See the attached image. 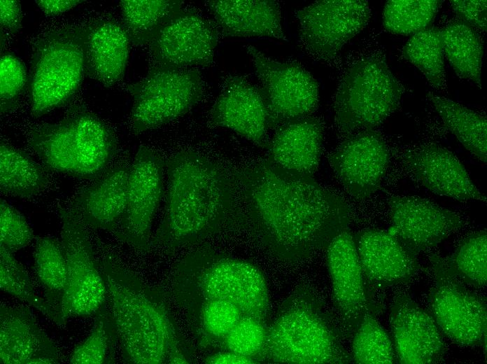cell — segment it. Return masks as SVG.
<instances>
[{"instance_id": "8d00e7d4", "label": "cell", "mask_w": 487, "mask_h": 364, "mask_svg": "<svg viewBox=\"0 0 487 364\" xmlns=\"http://www.w3.org/2000/svg\"><path fill=\"white\" fill-rule=\"evenodd\" d=\"M372 311L365 314L353 333L352 360L365 364L394 363L393 342Z\"/></svg>"}, {"instance_id": "e575fe53", "label": "cell", "mask_w": 487, "mask_h": 364, "mask_svg": "<svg viewBox=\"0 0 487 364\" xmlns=\"http://www.w3.org/2000/svg\"><path fill=\"white\" fill-rule=\"evenodd\" d=\"M118 336L106 302L95 314L92 329L69 356L73 364H105L114 360Z\"/></svg>"}, {"instance_id": "cb8c5ba5", "label": "cell", "mask_w": 487, "mask_h": 364, "mask_svg": "<svg viewBox=\"0 0 487 364\" xmlns=\"http://www.w3.org/2000/svg\"><path fill=\"white\" fill-rule=\"evenodd\" d=\"M129 172L126 166L105 171L76 195L71 211L83 224L114 233L125 211Z\"/></svg>"}, {"instance_id": "60d3db41", "label": "cell", "mask_w": 487, "mask_h": 364, "mask_svg": "<svg viewBox=\"0 0 487 364\" xmlns=\"http://www.w3.org/2000/svg\"><path fill=\"white\" fill-rule=\"evenodd\" d=\"M266 336L267 330L262 321L243 316L224 339L229 351L253 358L261 354Z\"/></svg>"}, {"instance_id": "83f0119b", "label": "cell", "mask_w": 487, "mask_h": 364, "mask_svg": "<svg viewBox=\"0 0 487 364\" xmlns=\"http://www.w3.org/2000/svg\"><path fill=\"white\" fill-rule=\"evenodd\" d=\"M34 270L43 289L44 300L57 317V325H64L62 304L68 284V272L61 241L51 237L37 239L34 249Z\"/></svg>"}, {"instance_id": "f35d334b", "label": "cell", "mask_w": 487, "mask_h": 364, "mask_svg": "<svg viewBox=\"0 0 487 364\" xmlns=\"http://www.w3.org/2000/svg\"><path fill=\"white\" fill-rule=\"evenodd\" d=\"M199 322L207 337L224 338L243 316L232 302L221 299L202 300Z\"/></svg>"}, {"instance_id": "7a4b0ae2", "label": "cell", "mask_w": 487, "mask_h": 364, "mask_svg": "<svg viewBox=\"0 0 487 364\" xmlns=\"http://www.w3.org/2000/svg\"><path fill=\"white\" fill-rule=\"evenodd\" d=\"M165 167V211L150 246L176 248L231 228L235 194L229 170L194 151L175 154Z\"/></svg>"}, {"instance_id": "277c9868", "label": "cell", "mask_w": 487, "mask_h": 364, "mask_svg": "<svg viewBox=\"0 0 487 364\" xmlns=\"http://www.w3.org/2000/svg\"><path fill=\"white\" fill-rule=\"evenodd\" d=\"M261 354L276 363H348L352 356L322 302L306 286L283 302L267 330Z\"/></svg>"}, {"instance_id": "484cf974", "label": "cell", "mask_w": 487, "mask_h": 364, "mask_svg": "<svg viewBox=\"0 0 487 364\" xmlns=\"http://www.w3.org/2000/svg\"><path fill=\"white\" fill-rule=\"evenodd\" d=\"M266 146L267 160L283 168L312 175L317 169L323 143V125L313 117L287 122Z\"/></svg>"}, {"instance_id": "7402d4cb", "label": "cell", "mask_w": 487, "mask_h": 364, "mask_svg": "<svg viewBox=\"0 0 487 364\" xmlns=\"http://www.w3.org/2000/svg\"><path fill=\"white\" fill-rule=\"evenodd\" d=\"M0 360L3 364L59 363L57 346L27 307L0 306Z\"/></svg>"}, {"instance_id": "44dd1931", "label": "cell", "mask_w": 487, "mask_h": 364, "mask_svg": "<svg viewBox=\"0 0 487 364\" xmlns=\"http://www.w3.org/2000/svg\"><path fill=\"white\" fill-rule=\"evenodd\" d=\"M365 281L389 287L411 281L418 263L388 230L369 229L353 237Z\"/></svg>"}, {"instance_id": "7c38bea8", "label": "cell", "mask_w": 487, "mask_h": 364, "mask_svg": "<svg viewBox=\"0 0 487 364\" xmlns=\"http://www.w3.org/2000/svg\"><path fill=\"white\" fill-rule=\"evenodd\" d=\"M59 214L68 272L62 304L65 323L71 318L95 314L106 301V289L84 224L71 210L62 209Z\"/></svg>"}, {"instance_id": "4dcf8cb0", "label": "cell", "mask_w": 487, "mask_h": 364, "mask_svg": "<svg viewBox=\"0 0 487 364\" xmlns=\"http://www.w3.org/2000/svg\"><path fill=\"white\" fill-rule=\"evenodd\" d=\"M442 31L444 55L456 74L481 88L484 46L477 30L458 20Z\"/></svg>"}, {"instance_id": "9a60e30c", "label": "cell", "mask_w": 487, "mask_h": 364, "mask_svg": "<svg viewBox=\"0 0 487 364\" xmlns=\"http://www.w3.org/2000/svg\"><path fill=\"white\" fill-rule=\"evenodd\" d=\"M218 41L216 28L193 10L181 8L147 44L157 65L186 68L210 66Z\"/></svg>"}, {"instance_id": "52a82bcc", "label": "cell", "mask_w": 487, "mask_h": 364, "mask_svg": "<svg viewBox=\"0 0 487 364\" xmlns=\"http://www.w3.org/2000/svg\"><path fill=\"white\" fill-rule=\"evenodd\" d=\"M178 285L199 300L221 299L234 304L243 316L264 323L269 292L262 272L252 263L211 249L192 252L181 261Z\"/></svg>"}, {"instance_id": "9c48e42d", "label": "cell", "mask_w": 487, "mask_h": 364, "mask_svg": "<svg viewBox=\"0 0 487 364\" xmlns=\"http://www.w3.org/2000/svg\"><path fill=\"white\" fill-rule=\"evenodd\" d=\"M127 90L133 97L132 129L141 133L186 114L200 101L203 83L193 69L156 64Z\"/></svg>"}, {"instance_id": "4316f807", "label": "cell", "mask_w": 487, "mask_h": 364, "mask_svg": "<svg viewBox=\"0 0 487 364\" xmlns=\"http://www.w3.org/2000/svg\"><path fill=\"white\" fill-rule=\"evenodd\" d=\"M130 42L123 25L113 20H100L88 26L85 74L106 86L121 80Z\"/></svg>"}, {"instance_id": "603a6c76", "label": "cell", "mask_w": 487, "mask_h": 364, "mask_svg": "<svg viewBox=\"0 0 487 364\" xmlns=\"http://www.w3.org/2000/svg\"><path fill=\"white\" fill-rule=\"evenodd\" d=\"M406 161L418 183L430 192L458 201L486 202L464 165L446 148L425 145L410 153Z\"/></svg>"}, {"instance_id": "74e56055", "label": "cell", "mask_w": 487, "mask_h": 364, "mask_svg": "<svg viewBox=\"0 0 487 364\" xmlns=\"http://www.w3.org/2000/svg\"><path fill=\"white\" fill-rule=\"evenodd\" d=\"M1 289L34 307L57 324V317L45 302L36 293L28 273L13 253L0 246Z\"/></svg>"}, {"instance_id": "ab89813d", "label": "cell", "mask_w": 487, "mask_h": 364, "mask_svg": "<svg viewBox=\"0 0 487 364\" xmlns=\"http://www.w3.org/2000/svg\"><path fill=\"white\" fill-rule=\"evenodd\" d=\"M27 82V70L22 61L11 53L3 54L0 59L1 115L17 106Z\"/></svg>"}, {"instance_id": "5b68a950", "label": "cell", "mask_w": 487, "mask_h": 364, "mask_svg": "<svg viewBox=\"0 0 487 364\" xmlns=\"http://www.w3.org/2000/svg\"><path fill=\"white\" fill-rule=\"evenodd\" d=\"M29 143L46 168L82 179L101 176L116 151L108 127L81 107L32 130Z\"/></svg>"}, {"instance_id": "6da1fadb", "label": "cell", "mask_w": 487, "mask_h": 364, "mask_svg": "<svg viewBox=\"0 0 487 364\" xmlns=\"http://www.w3.org/2000/svg\"><path fill=\"white\" fill-rule=\"evenodd\" d=\"M229 172L235 192L232 228L247 230L280 260H304L348 228V204L311 174L267 159Z\"/></svg>"}, {"instance_id": "d4e9b609", "label": "cell", "mask_w": 487, "mask_h": 364, "mask_svg": "<svg viewBox=\"0 0 487 364\" xmlns=\"http://www.w3.org/2000/svg\"><path fill=\"white\" fill-rule=\"evenodd\" d=\"M206 6L226 36L286 41L279 4L274 0H210Z\"/></svg>"}, {"instance_id": "8fae6325", "label": "cell", "mask_w": 487, "mask_h": 364, "mask_svg": "<svg viewBox=\"0 0 487 364\" xmlns=\"http://www.w3.org/2000/svg\"><path fill=\"white\" fill-rule=\"evenodd\" d=\"M246 50L261 84L268 127L309 116L318 102V85L302 66L274 60L253 46Z\"/></svg>"}, {"instance_id": "ac0fdd59", "label": "cell", "mask_w": 487, "mask_h": 364, "mask_svg": "<svg viewBox=\"0 0 487 364\" xmlns=\"http://www.w3.org/2000/svg\"><path fill=\"white\" fill-rule=\"evenodd\" d=\"M390 323L397 363L430 364L443 359L446 351L443 333L431 314L410 297L401 295L395 299Z\"/></svg>"}, {"instance_id": "30bf717a", "label": "cell", "mask_w": 487, "mask_h": 364, "mask_svg": "<svg viewBox=\"0 0 487 364\" xmlns=\"http://www.w3.org/2000/svg\"><path fill=\"white\" fill-rule=\"evenodd\" d=\"M434 282L428 295L430 313L440 330L454 343L486 349L487 310L484 298L446 270L443 258L433 255Z\"/></svg>"}, {"instance_id": "b9f144b4", "label": "cell", "mask_w": 487, "mask_h": 364, "mask_svg": "<svg viewBox=\"0 0 487 364\" xmlns=\"http://www.w3.org/2000/svg\"><path fill=\"white\" fill-rule=\"evenodd\" d=\"M34 234L24 217L5 200L0 203V246L14 253L29 245Z\"/></svg>"}, {"instance_id": "8992f818", "label": "cell", "mask_w": 487, "mask_h": 364, "mask_svg": "<svg viewBox=\"0 0 487 364\" xmlns=\"http://www.w3.org/2000/svg\"><path fill=\"white\" fill-rule=\"evenodd\" d=\"M88 27L67 25L49 29L33 45L28 76L30 111L38 118L65 105L85 74Z\"/></svg>"}, {"instance_id": "2e32d148", "label": "cell", "mask_w": 487, "mask_h": 364, "mask_svg": "<svg viewBox=\"0 0 487 364\" xmlns=\"http://www.w3.org/2000/svg\"><path fill=\"white\" fill-rule=\"evenodd\" d=\"M389 206L388 230L415 257L437 246L464 223L457 213L419 197L393 195Z\"/></svg>"}, {"instance_id": "d590c367", "label": "cell", "mask_w": 487, "mask_h": 364, "mask_svg": "<svg viewBox=\"0 0 487 364\" xmlns=\"http://www.w3.org/2000/svg\"><path fill=\"white\" fill-rule=\"evenodd\" d=\"M439 5L438 0L388 1L383 12V25L395 34L413 35L428 27Z\"/></svg>"}, {"instance_id": "d6a6232c", "label": "cell", "mask_w": 487, "mask_h": 364, "mask_svg": "<svg viewBox=\"0 0 487 364\" xmlns=\"http://www.w3.org/2000/svg\"><path fill=\"white\" fill-rule=\"evenodd\" d=\"M403 57L417 67L437 90L446 87L442 29L426 28L411 36L402 48Z\"/></svg>"}, {"instance_id": "ffe728a7", "label": "cell", "mask_w": 487, "mask_h": 364, "mask_svg": "<svg viewBox=\"0 0 487 364\" xmlns=\"http://www.w3.org/2000/svg\"><path fill=\"white\" fill-rule=\"evenodd\" d=\"M211 123L232 130L258 146H265L269 127L261 90L242 77L229 78L212 107Z\"/></svg>"}, {"instance_id": "3957f363", "label": "cell", "mask_w": 487, "mask_h": 364, "mask_svg": "<svg viewBox=\"0 0 487 364\" xmlns=\"http://www.w3.org/2000/svg\"><path fill=\"white\" fill-rule=\"evenodd\" d=\"M99 265L124 360L136 364L188 363L162 290L111 257Z\"/></svg>"}, {"instance_id": "7bdbcfd3", "label": "cell", "mask_w": 487, "mask_h": 364, "mask_svg": "<svg viewBox=\"0 0 487 364\" xmlns=\"http://www.w3.org/2000/svg\"><path fill=\"white\" fill-rule=\"evenodd\" d=\"M450 4L460 20L475 30L486 31V0H451Z\"/></svg>"}, {"instance_id": "4fadbf2b", "label": "cell", "mask_w": 487, "mask_h": 364, "mask_svg": "<svg viewBox=\"0 0 487 364\" xmlns=\"http://www.w3.org/2000/svg\"><path fill=\"white\" fill-rule=\"evenodd\" d=\"M295 15L302 50L315 59L329 61L365 27L371 9L363 0H322L297 10Z\"/></svg>"}, {"instance_id": "f546056e", "label": "cell", "mask_w": 487, "mask_h": 364, "mask_svg": "<svg viewBox=\"0 0 487 364\" xmlns=\"http://www.w3.org/2000/svg\"><path fill=\"white\" fill-rule=\"evenodd\" d=\"M428 97L446 127L470 153L486 163V118L446 97L433 94Z\"/></svg>"}, {"instance_id": "bcb514c9", "label": "cell", "mask_w": 487, "mask_h": 364, "mask_svg": "<svg viewBox=\"0 0 487 364\" xmlns=\"http://www.w3.org/2000/svg\"><path fill=\"white\" fill-rule=\"evenodd\" d=\"M205 363L212 364H250L257 363L251 357L232 351L220 352L209 356Z\"/></svg>"}, {"instance_id": "836d02e7", "label": "cell", "mask_w": 487, "mask_h": 364, "mask_svg": "<svg viewBox=\"0 0 487 364\" xmlns=\"http://www.w3.org/2000/svg\"><path fill=\"white\" fill-rule=\"evenodd\" d=\"M487 234L474 232L464 238L452 255L444 259L447 271L465 285L479 288L487 281Z\"/></svg>"}, {"instance_id": "f6af8a7d", "label": "cell", "mask_w": 487, "mask_h": 364, "mask_svg": "<svg viewBox=\"0 0 487 364\" xmlns=\"http://www.w3.org/2000/svg\"><path fill=\"white\" fill-rule=\"evenodd\" d=\"M39 8L47 15L55 16L83 2L80 0H37L35 1Z\"/></svg>"}, {"instance_id": "d6986e66", "label": "cell", "mask_w": 487, "mask_h": 364, "mask_svg": "<svg viewBox=\"0 0 487 364\" xmlns=\"http://www.w3.org/2000/svg\"><path fill=\"white\" fill-rule=\"evenodd\" d=\"M327 262L334 304L348 334L353 335L370 309L353 236L348 228L327 246Z\"/></svg>"}, {"instance_id": "f1b7e54d", "label": "cell", "mask_w": 487, "mask_h": 364, "mask_svg": "<svg viewBox=\"0 0 487 364\" xmlns=\"http://www.w3.org/2000/svg\"><path fill=\"white\" fill-rule=\"evenodd\" d=\"M49 182L46 171L24 151L7 144L0 146V190L2 193L29 198Z\"/></svg>"}, {"instance_id": "e0dca14e", "label": "cell", "mask_w": 487, "mask_h": 364, "mask_svg": "<svg viewBox=\"0 0 487 364\" xmlns=\"http://www.w3.org/2000/svg\"><path fill=\"white\" fill-rule=\"evenodd\" d=\"M390 160L381 134L364 130L344 140L329 158L330 164L346 192L363 200L380 187Z\"/></svg>"}, {"instance_id": "ee69618b", "label": "cell", "mask_w": 487, "mask_h": 364, "mask_svg": "<svg viewBox=\"0 0 487 364\" xmlns=\"http://www.w3.org/2000/svg\"><path fill=\"white\" fill-rule=\"evenodd\" d=\"M22 13L20 1L1 0L0 1L1 27L15 34L22 27Z\"/></svg>"}, {"instance_id": "ba28073f", "label": "cell", "mask_w": 487, "mask_h": 364, "mask_svg": "<svg viewBox=\"0 0 487 364\" xmlns=\"http://www.w3.org/2000/svg\"><path fill=\"white\" fill-rule=\"evenodd\" d=\"M402 88L387 64L366 57L348 68L337 90L334 108L341 131L372 129L398 107Z\"/></svg>"}, {"instance_id": "1f68e13d", "label": "cell", "mask_w": 487, "mask_h": 364, "mask_svg": "<svg viewBox=\"0 0 487 364\" xmlns=\"http://www.w3.org/2000/svg\"><path fill=\"white\" fill-rule=\"evenodd\" d=\"M179 0H122L123 27L130 41L147 45L160 28L182 8Z\"/></svg>"}, {"instance_id": "5bb4252c", "label": "cell", "mask_w": 487, "mask_h": 364, "mask_svg": "<svg viewBox=\"0 0 487 364\" xmlns=\"http://www.w3.org/2000/svg\"><path fill=\"white\" fill-rule=\"evenodd\" d=\"M164 167L165 161L144 146L130 167L126 206L113 234L143 251L150 246L153 220L164 193Z\"/></svg>"}]
</instances>
